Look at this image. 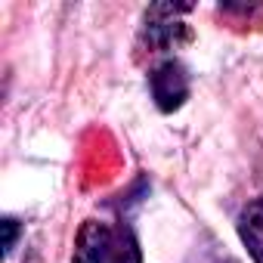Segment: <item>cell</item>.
Segmentation results:
<instances>
[{
  "instance_id": "obj_1",
  "label": "cell",
  "mask_w": 263,
  "mask_h": 263,
  "mask_svg": "<svg viewBox=\"0 0 263 263\" xmlns=\"http://www.w3.org/2000/svg\"><path fill=\"white\" fill-rule=\"evenodd\" d=\"M74 263H143V251L130 226L87 220L74 241Z\"/></svg>"
},
{
  "instance_id": "obj_2",
  "label": "cell",
  "mask_w": 263,
  "mask_h": 263,
  "mask_svg": "<svg viewBox=\"0 0 263 263\" xmlns=\"http://www.w3.org/2000/svg\"><path fill=\"white\" fill-rule=\"evenodd\" d=\"M180 13H189V7H149V13H146V28H143V41H146L149 53L174 50L177 44H186V41L192 37L189 25L177 22Z\"/></svg>"
},
{
  "instance_id": "obj_3",
  "label": "cell",
  "mask_w": 263,
  "mask_h": 263,
  "mask_svg": "<svg viewBox=\"0 0 263 263\" xmlns=\"http://www.w3.org/2000/svg\"><path fill=\"white\" fill-rule=\"evenodd\" d=\"M149 87H152V99L161 111H177L189 99V71L183 62L167 59L149 74Z\"/></svg>"
},
{
  "instance_id": "obj_4",
  "label": "cell",
  "mask_w": 263,
  "mask_h": 263,
  "mask_svg": "<svg viewBox=\"0 0 263 263\" xmlns=\"http://www.w3.org/2000/svg\"><path fill=\"white\" fill-rule=\"evenodd\" d=\"M238 238L254 263H263V195L248 201L238 214Z\"/></svg>"
},
{
  "instance_id": "obj_5",
  "label": "cell",
  "mask_w": 263,
  "mask_h": 263,
  "mask_svg": "<svg viewBox=\"0 0 263 263\" xmlns=\"http://www.w3.org/2000/svg\"><path fill=\"white\" fill-rule=\"evenodd\" d=\"M0 226H4V257H10V254H13V248H16V238H19V220L7 217Z\"/></svg>"
}]
</instances>
